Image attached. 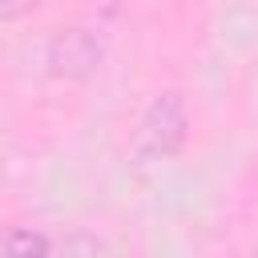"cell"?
Listing matches in <instances>:
<instances>
[{
  "label": "cell",
  "mask_w": 258,
  "mask_h": 258,
  "mask_svg": "<svg viewBox=\"0 0 258 258\" xmlns=\"http://www.w3.org/2000/svg\"><path fill=\"white\" fill-rule=\"evenodd\" d=\"M189 141V105L181 89H161L153 93V101L145 105V113L137 117L133 129V161L141 165H157V161H173Z\"/></svg>",
  "instance_id": "6da1fadb"
},
{
  "label": "cell",
  "mask_w": 258,
  "mask_h": 258,
  "mask_svg": "<svg viewBox=\"0 0 258 258\" xmlns=\"http://www.w3.org/2000/svg\"><path fill=\"white\" fill-rule=\"evenodd\" d=\"M44 64L56 81H89L101 64H105V40L93 28H64L48 40L44 48Z\"/></svg>",
  "instance_id": "7a4b0ae2"
},
{
  "label": "cell",
  "mask_w": 258,
  "mask_h": 258,
  "mask_svg": "<svg viewBox=\"0 0 258 258\" xmlns=\"http://www.w3.org/2000/svg\"><path fill=\"white\" fill-rule=\"evenodd\" d=\"M0 254L4 258H48L52 254V242H48V234H40L32 226H12L0 238Z\"/></svg>",
  "instance_id": "3957f363"
},
{
  "label": "cell",
  "mask_w": 258,
  "mask_h": 258,
  "mask_svg": "<svg viewBox=\"0 0 258 258\" xmlns=\"http://www.w3.org/2000/svg\"><path fill=\"white\" fill-rule=\"evenodd\" d=\"M44 0H0V20H20L28 12H36Z\"/></svg>",
  "instance_id": "277c9868"
}]
</instances>
